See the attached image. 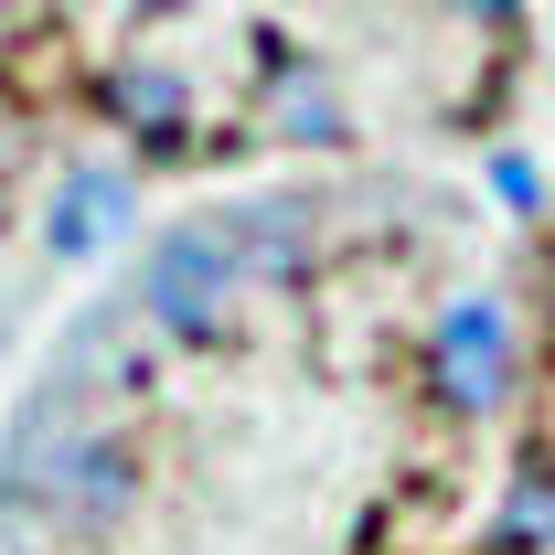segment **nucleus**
<instances>
[{"instance_id":"1","label":"nucleus","mask_w":555,"mask_h":555,"mask_svg":"<svg viewBox=\"0 0 555 555\" xmlns=\"http://www.w3.org/2000/svg\"><path fill=\"white\" fill-rule=\"evenodd\" d=\"M0 513L22 534H54V545H96L129 513V438H118V406H107V321H86L43 363V385L11 406Z\"/></svg>"},{"instance_id":"2","label":"nucleus","mask_w":555,"mask_h":555,"mask_svg":"<svg viewBox=\"0 0 555 555\" xmlns=\"http://www.w3.org/2000/svg\"><path fill=\"white\" fill-rule=\"evenodd\" d=\"M235 288H246V257H235L224 214H214V224H171V235L150 246V268H139V299H150V321H160L171 343H214V332L235 321Z\"/></svg>"},{"instance_id":"3","label":"nucleus","mask_w":555,"mask_h":555,"mask_svg":"<svg viewBox=\"0 0 555 555\" xmlns=\"http://www.w3.org/2000/svg\"><path fill=\"white\" fill-rule=\"evenodd\" d=\"M438 396L460 416H491L513 396V321H502L491 299H460V310L438 321Z\"/></svg>"},{"instance_id":"4","label":"nucleus","mask_w":555,"mask_h":555,"mask_svg":"<svg viewBox=\"0 0 555 555\" xmlns=\"http://www.w3.org/2000/svg\"><path fill=\"white\" fill-rule=\"evenodd\" d=\"M118 224H129V182H118V171H65V193L43 214V246H54V257H96Z\"/></svg>"},{"instance_id":"5","label":"nucleus","mask_w":555,"mask_h":555,"mask_svg":"<svg viewBox=\"0 0 555 555\" xmlns=\"http://www.w3.org/2000/svg\"><path fill=\"white\" fill-rule=\"evenodd\" d=\"M118 118H129L139 139H182V75L129 65V75H118Z\"/></svg>"},{"instance_id":"6","label":"nucleus","mask_w":555,"mask_h":555,"mask_svg":"<svg viewBox=\"0 0 555 555\" xmlns=\"http://www.w3.org/2000/svg\"><path fill=\"white\" fill-rule=\"evenodd\" d=\"M513 524H524V534H555V491H524V502H513Z\"/></svg>"},{"instance_id":"7","label":"nucleus","mask_w":555,"mask_h":555,"mask_svg":"<svg viewBox=\"0 0 555 555\" xmlns=\"http://www.w3.org/2000/svg\"><path fill=\"white\" fill-rule=\"evenodd\" d=\"M460 11H470V22H513V0H460Z\"/></svg>"}]
</instances>
